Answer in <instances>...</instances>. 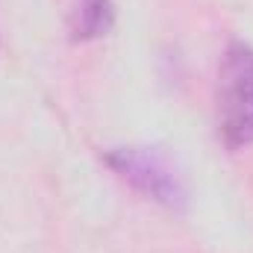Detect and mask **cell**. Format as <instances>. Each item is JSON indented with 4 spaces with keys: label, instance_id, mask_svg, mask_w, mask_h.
<instances>
[{
    "label": "cell",
    "instance_id": "1",
    "mask_svg": "<svg viewBox=\"0 0 253 253\" xmlns=\"http://www.w3.org/2000/svg\"><path fill=\"white\" fill-rule=\"evenodd\" d=\"M218 132L230 150L253 144V47L239 39L218 71Z\"/></svg>",
    "mask_w": 253,
    "mask_h": 253
},
{
    "label": "cell",
    "instance_id": "3",
    "mask_svg": "<svg viewBox=\"0 0 253 253\" xmlns=\"http://www.w3.org/2000/svg\"><path fill=\"white\" fill-rule=\"evenodd\" d=\"M115 27V3L112 0H77L71 18L74 42H94Z\"/></svg>",
    "mask_w": 253,
    "mask_h": 253
},
{
    "label": "cell",
    "instance_id": "2",
    "mask_svg": "<svg viewBox=\"0 0 253 253\" xmlns=\"http://www.w3.org/2000/svg\"><path fill=\"white\" fill-rule=\"evenodd\" d=\"M106 165L153 203L183 209L189 200L183 171L162 147H112L106 153Z\"/></svg>",
    "mask_w": 253,
    "mask_h": 253
}]
</instances>
